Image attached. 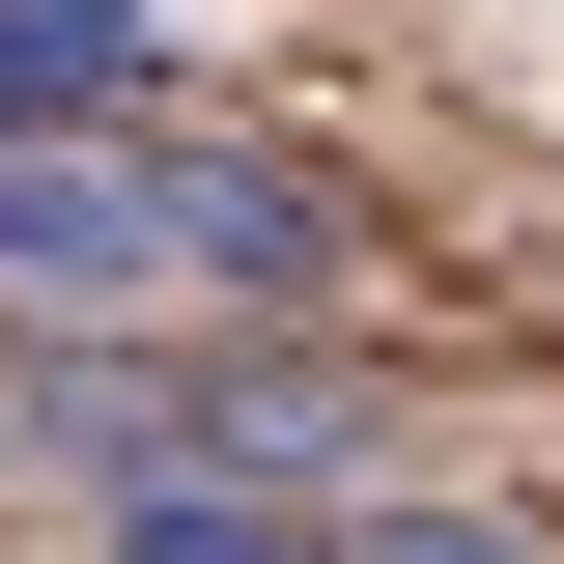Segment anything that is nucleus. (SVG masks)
Here are the masks:
<instances>
[{"instance_id":"obj_1","label":"nucleus","mask_w":564,"mask_h":564,"mask_svg":"<svg viewBox=\"0 0 564 564\" xmlns=\"http://www.w3.org/2000/svg\"><path fill=\"white\" fill-rule=\"evenodd\" d=\"M141 170H170V282H226V311H311V282H339V198H311L282 141H170L141 113Z\"/></svg>"},{"instance_id":"obj_5","label":"nucleus","mask_w":564,"mask_h":564,"mask_svg":"<svg viewBox=\"0 0 564 564\" xmlns=\"http://www.w3.org/2000/svg\"><path fill=\"white\" fill-rule=\"evenodd\" d=\"M311 564H508V536H452V508H367V536H311Z\"/></svg>"},{"instance_id":"obj_2","label":"nucleus","mask_w":564,"mask_h":564,"mask_svg":"<svg viewBox=\"0 0 564 564\" xmlns=\"http://www.w3.org/2000/svg\"><path fill=\"white\" fill-rule=\"evenodd\" d=\"M0 254H29V282H170V170H141V113H113V141H0Z\"/></svg>"},{"instance_id":"obj_4","label":"nucleus","mask_w":564,"mask_h":564,"mask_svg":"<svg viewBox=\"0 0 564 564\" xmlns=\"http://www.w3.org/2000/svg\"><path fill=\"white\" fill-rule=\"evenodd\" d=\"M141 564H311L282 508H141Z\"/></svg>"},{"instance_id":"obj_3","label":"nucleus","mask_w":564,"mask_h":564,"mask_svg":"<svg viewBox=\"0 0 564 564\" xmlns=\"http://www.w3.org/2000/svg\"><path fill=\"white\" fill-rule=\"evenodd\" d=\"M170 85V0H0V141H113Z\"/></svg>"}]
</instances>
